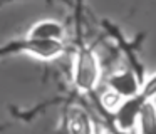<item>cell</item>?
<instances>
[{"mask_svg":"<svg viewBox=\"0 0 156 134\" xmlns=\"http://www.w3.org/2000/svg\"><path fill=\"white\" fill-rule=\"evenodd\" d=\"M146 100L143 97H134V99H128L122 102L121 109L118 111V127L124 132H129L134 129V126L139 122V116H141V109L144 106Z\"/></svg>","mask_w":156,"mask_h":134,"instance_id":"obj_4","label":"cell"},{"mask_svg":"<svg viewBox=\"0 0 156 134\" xmlns=\"http://www.w3.org/2000/svg\"><path fill=\"white\" fill-rule=\"evenodd\" d=\"M109 89L128 100L141 94V84L133 70H118L109 77Z\"/></svg>","mask_w":156,"mask_h":134,"instance_id":"obj_3","label":"cell"},{"mask_svg":"<svg viewBox=\"0 0 156 134\" xmlns=\"http://www.w3.org/2000/svg\"><path fill=\"white\" fill-rule=\"evenodd\" d=\"M64 27L61 25L59 22L55 20H41V22L34 23L32 29L29 30L27 34V39H32V40H59L62 42L64 40Z\"/></svg>","mask_w":156,"mask_h":134,"instance_id":"obj_5","label":"cell"},{"mask_svg":"<svg viewBox=\"0 0 156 134\" xmlns=\"http://www.w3.org/2000/svg\"><path fill=\"white\" fill-rule=\"evenodd\" d=\"M139 127L143 134H156V107L151 100H146L141 109Z\"/></svg>","mask_w":156,"mask_h":134,"instance_id":"obj_7","label":"cell"},{"mask_svg":"<svg viewBox=\"0 0 156 134\" xmlns=\"http://www.w3.org/2000/svg\"><path fill=\"white\" fill-rule=\"evenodd\" d=\"M10 50L12 52L30 54V55L42 59V60H52L64 52V42H59V40L24 39V40H17V42H12L4 47V54H9Z\"/></svg>","mask_w":156,"mask_h":134,"instance_id":"obj_2","label":"cell"},{"mask_svg":"<svg viewBox=\"0 0 156 134\" xmlns=\"http://www.w3.org/2000/svg\"><path fill=\"white\" fill-rule=\"evenodd\" d=\"M69 134H94L92 121L84 111L76 109L69 119Z\"/></svg>","mask_w":156,"mask_h":134,"instance_id":"obj_6","label":"cell"},{"mask_svg":"<svg viewBox=\"0 0 156 134\" xmlns=\"http://www.w3.org/2000/svg\"><path fill=\"white\" fill-rule=\"evenodd\" d=\"M101 77L98 55L89 47H81L76 52L74 65H72V82L81 92H91L98 87Z\"/></svg>","mask_w":156,"mask_h":134,"instance_id":"obj_1","label":"cell"},{"mask_svg":"<svg viewBox=\"0 0 156 134\" xmlns=\"http://www.w3.org/2000/svg\"><path fill=\"white\" fill-rule=\"evenodd\" d=\"M101 102H102V106H104L108 111H111V112H118V111L121 109L124 99H122L119 94H116L114 90L108 89V90H106V92L101 96Z\"/></svg>","mask_w":156,"mask_h":134,"instance_id":"obj_8","label":"cell"}]
</instances>
